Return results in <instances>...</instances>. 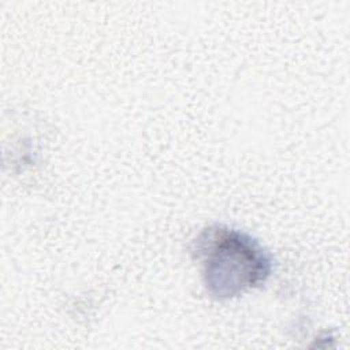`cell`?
Segmentation results:
<instances>
[{
	"instance_id": "cell-1",
	"label": "cell",
	"mask_w": 350,
	"mask_h": 350,
	"mask_svg": "<svg viewBox=\"0 0 350 350\" xmlns=\"http://www.w3.org/2000/svg\"><path fill=\"white\" fill-rule=\"evenodd\" d=\"M206 293L226 301L261 287L272 272V261L250 235L223 224L204 228L193 241Z\"/></svg>"
}]
</instances>
